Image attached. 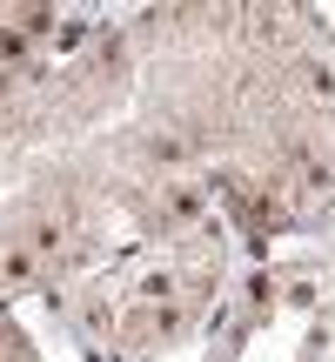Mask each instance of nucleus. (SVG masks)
Segmentation results:
<instances>
[{"label":"nucleus","mask_w":335,"mask_h":362,"mask_svg":"<svg viewBox=\"0 0 335 362\" xmlns=\"http://www.w3.org/2000/svg\"><path fill=\"white\" fill-rule=\"evenodd\" d=\"M34 269H40V255H34V248H7V255H0V282H13V288H20V282H34Z\"/></svg>","instance_id":"nucleus-1"},{"label":"nucleus","mask_w":335,"mask_h":362,"mask_svg":"<svg viewBox=\"0 0 335 362\" xmlns=\"http://www.w3.org/2000/svg\"><path fill=\"white\" fill-rule=\"evenodd\" d=\"M61 221H34V235H27V248H34V255H61Z\"/></svg>","instance_id":"nucleus-2"},{"label":"nucleus","mask_w":335,"mask_h":362,"mask_svg":"<svg viewBox=\"0 0 335 362\" xmlns=\"http://www.w3.org/2000/svg\"><path fill=\"white\" fill-rule=\"evenodd\" d=\"M168 215H175V221H194V215H201V194H194V188L168 194Z\"/></svg>","instance_id":"nucleus-3"},{"label":"nucleus","mask_w":335,"mask_h":362,"mask_svg":"<svg viewBox=\"0 0 335 362\" xmlns=\"http://www.w3.org/2000/svg\"><path fill=\"white\" fill-rule=\"evenodd\" d=\"M20 54H27V34L20 27H0V61H20Z\"/></svg>","instance_id":"nucleus-4"},{"label":"nucleus","mask_w":335,"mask_h":362,"mask_svg":"<svg viewBox=\"0 0 335 362\" xmlns=\"http://www.w3.org/2000/svg\"><path fill=\"white\" fill-rule=\"evenodd\" d=\"M302 88H309V94H315V101H329V94H335V81L322 74V67H309V74H302Z\"/></svg>","instance_id":"nucleus-5"},{"label":"nucleus","mask_w":335,"mask_h":362,"mask_svg":"<svg viewBox=\"0 0 335 362\" xmlns=\"http://www.w3.org/2000/svg\"><path fill=\"white\" fill-rule=\"evenodd\" d=\"M315 302V282H288V309H309Z\"/></svg>","instance_id":"nucleus-6"}]
</instances>
